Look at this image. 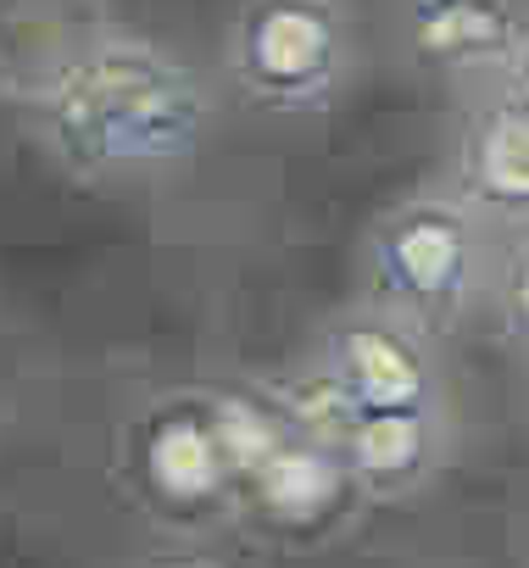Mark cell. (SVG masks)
<instances>
[{
    "mask_svg": "<svg viewBox=\"0 0 529 568\" xmlns=\"http://www.w3.org/2000/svg\"><path fill=\"white\" fill-rule=\"evenodd\" d=\"M51 151L90 179H129L184 162L206 134L195 73L145 40H95L40 90Z\"/></svg>",
    "mask_w": 529,
    "mask_h": 568,
    "instance_id": "cell-1",
    "label": "cell"
},
{
    "mask_svg": "<svg viewBox=\"0 0 529 568\" xmlns=\"http://www.w3.org/2000/svg\"><path fill=\"white\" fill-rule=\"evenodd\" d=\"M346 45L340 0H251L234 23L228 68L251 101L274 112H307L335 95Z\"/></svg>",
    "mask_w": 529,
    "mask_h": 568,
    "instance_id": "cell-2",
    "label": "cell"
},
{
    "mask_svg": "<svg viewBox=\"0 0 529 568\" xmlns=\"http://www.w3.org/2000/svg\"><path fill=\"white\" fill-rule=\"evenodd\" d=\"M374 278L401 313L435 318L468 296L474 278V229L446 201H413L385 217L374 240Z\"/></svg>",
    "mask_w": 529,
    "mask_h": 568,
    "instance_id": "cell-3",
    "label": "cell"
},
{
    "mask_svg": "<svg viewBox=\"0 0 529 568\" xmlns=\"http://www.w3.org/2000/svg\"><path fill=\"white\" fill-rule=\"evenodd\" d=\"M129 463L145 501L173 518H212L228 507V496H240L212 435L206 402H173L145 413L129 435Z\"/></svg>",
    "mask_w": 529,
    "mask_h": 568,
    "instance_id": "cell-4",
    "label": "cell"
},
{
    "mask_svg": "<svg viewBox=\"0 0 529 568\" xmlns=\"http://www.w3.org/2000/svg\"><path fill=\"white\" fill-rule=\"evenodd\" d=\"M240 496L268 524H279L291 535H313L357 501V479H352L340 452L313 446V440L285 429V440L256 463V474L240 485Z\"/></svg>",
    "mask_w": 529,
    "mask_h": 568,
    "instance_id": "cell-5",
    "label": "cell"
},
{
    "mask_svg": "<svg viewBox=\"0 0 529 568\" xmlns=\"http://www.w3.org/2000/svg\"><path fill=\"white\" fill-rule=\"evenodd\" d=\"M329 368L352 390L363 413L390 407H429V368L424 352L407 341L401 324H346L329 346Z\"/></svg>",
    "mask_w": 529,
    "mask_h": 568,
    "instance_id": "cell-6",
    "label": "cell"
},
{
    "mask_svg": "<svg viewBox=\"0 0 529 568\" xmlns=\"http://www.w3.org/2000/svg\"><path fill=\"white\" fill-rule=\"evenodd\" d=\"M357 490L396 496L413 490L429 463H435V418L429 407H390V413H363L340 446Z\"/></svg>",
    "mask_w": 529,
    "mask_h": 568,
    "instance_id": "cell-7",
    "label": "cell"
},
{
    "mask_svg": "<svg viewBox=\"0 0 529 568\" xmlns=\"http://www.w3.org/2000/svg\"><path fill=\"white\" fill-rule=\"evenodd\" d=\"M518 18L507 0H413V45L429 62L468 68L518 51Z\"/></svg>",
    "mask_w": 529,
    "mask_h": 568,
    "instance_id": "cell-8",
    "label": "cell"
},
{
    "mask_svg": "<svg viewBox=\"0 0 529 568\" xmlns=\"http://www.w3.org/2000/svg\"><path fill=\"white\" fill-rule=\"evenodd\" d=\"M468 190L496 212H529V112L501 106L468 140Z\"/></svg>",
    "mask_w": 529,
    "mask_h": 568,
    "instance_id": "cell-9",
    "label": "cell"
},
{
    "mask_svg": "<svg viewBox=\"0 0 529 568\" xmlns=\"http://www.w3.org/2000/svg\"><path fill=\"white\" fill-rule=\"evenodd\" d=\"M279 424L291 429V435H302V440H313V446H329V452H340L346 446V435H352V424L363 418V407L352 402V390L340 385V374L324 363V368H313V374H296L285 390H279Z\"/></svg>",
    "mask_w": 529,
    "mask_h": 568,
    "instance_id": "cell-10",
    "label": "cell"
},
{
    "mask_svg": "<svg viewBox=\"0 0 529 568\" xmlns=\"http://www.w3.org/2000/svg\"><path fill=\"white\" fill-rule=\"evenodd\" d=\"M206 418H212V435H217L223 463H228V474H234V490L256 474L262 457L285 440L279 413H268V407L251 402V396H234V390H228V396H212V402H206Z\"/></svg>",
    "mask_w": 529,
    "mask_h": 568,
    "instance_id": "cell-11",
    "label": "cell"
},
{
    "mask_svg": "<svg viewBox=\"0 0 529 568\" xmlns=\"http://www.w3.org/2000/svg\"><path fill=\"white\" fill-rule=\"evenodd\" d=\"M507 307H512V324L529 335V245L518 251V262L507 273Z\"/></svg>",
    "mask_w": 529,
    "mask_h": 568,
    "instance_id": "cell-12",
    "label": "cell"
},
{
    "mask_svg": "<svg viewBox=\"0 0 529 568\" xmlns=\"http://www.w3.org/2000/svg\"><path fill=\"white\" fill-rule=\"evenodd\" d=\"M512 106L529 112V34H523V45H518V101H512Z\"/></svg>",
    "mask_w": 529,
    "mask_h": 568,
    "instance_id": "cell-13",
    "label": "cell"
}]
</instances>
